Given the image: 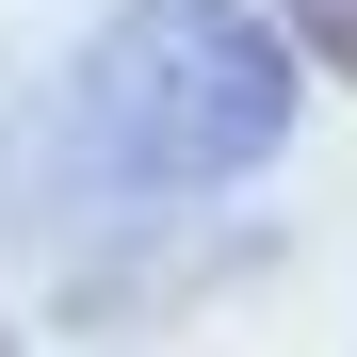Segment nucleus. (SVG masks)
<instances>
[{
    "label": "nucleus",
    "instance_id": "f257e3e1",
    "mask_svg": "<svg viewBox=\"0 0 357 357\" xmlns=\"http://www.w3.org/2000/svg\"><path fill=\"white\" fill-rule=\"evenodd\" d=\"M276 130H292V33L244 0H130L66 82V146L98 195H211L276 162Z\"/></svg>",
    "mask_w": 357,
    "mask_h": 357
}]
</instances>
